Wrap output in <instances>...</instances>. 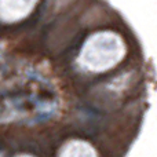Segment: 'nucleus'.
<instances>
[{
  "label": "nucleus",
  "mask_w": 157,
  "mask_h": 157,
  "mask_svg": "<svg viewBox=\"0 0 157 157\" xmlns=\"http://www.w3.org/2000/svg\"><path fill=\"white\" fill-rule=\"evenodd\" d=\"M125 55V44L117 33L101 30L91 35L78 54V65L86 71L102 73L114 68Z\"/></svg>",
  "instance_id": "f257e3e1"
},
{
  "label": "nucleus",
  "mask_w": 157,
  "mask_h": 157,
  "mask_svg": "<svg viewBox=\"0 0 157 157\" xmlns=\"http://www.w3.org/2000/svg\"><path fill=\"white\" fill-rule=\"evenodd\" d=\"M35 2H0V21L17 22L25 18L35 7Z\"/></svg>",
  "instance_id": "f03ea898"
},
{
  "label": "nucleus",
  "mask_w": 157,
  "mask_h": 157,
  "mask_svg": "<svg viewBox=\"0 0 157 157\" xmlns=\"http://www.w3.org/2000/svg\"><path fill=\"white\" fill-rule=\"evenodd\" d=\"M59 157H97V152L88 142L71 141L61 149Z\"/></svg>",
  "instance_id": "7ed1b4c3"
},
{
  "label": "nucleus",
  "mask_w": 157,
  "mask_h": 157,
  "mask_svg": "<svg viewBox=\"0 0 157 157\" xmlns=\"http://www.w3.org/2000/svg\"><path fill=\"white\" fill-rule=\"evenodd\" d=\"M17 157H32V156H29V155H21V156H17Z\"/></svg>",
  "instance_id": "20e7f679"
}]
</instances>
